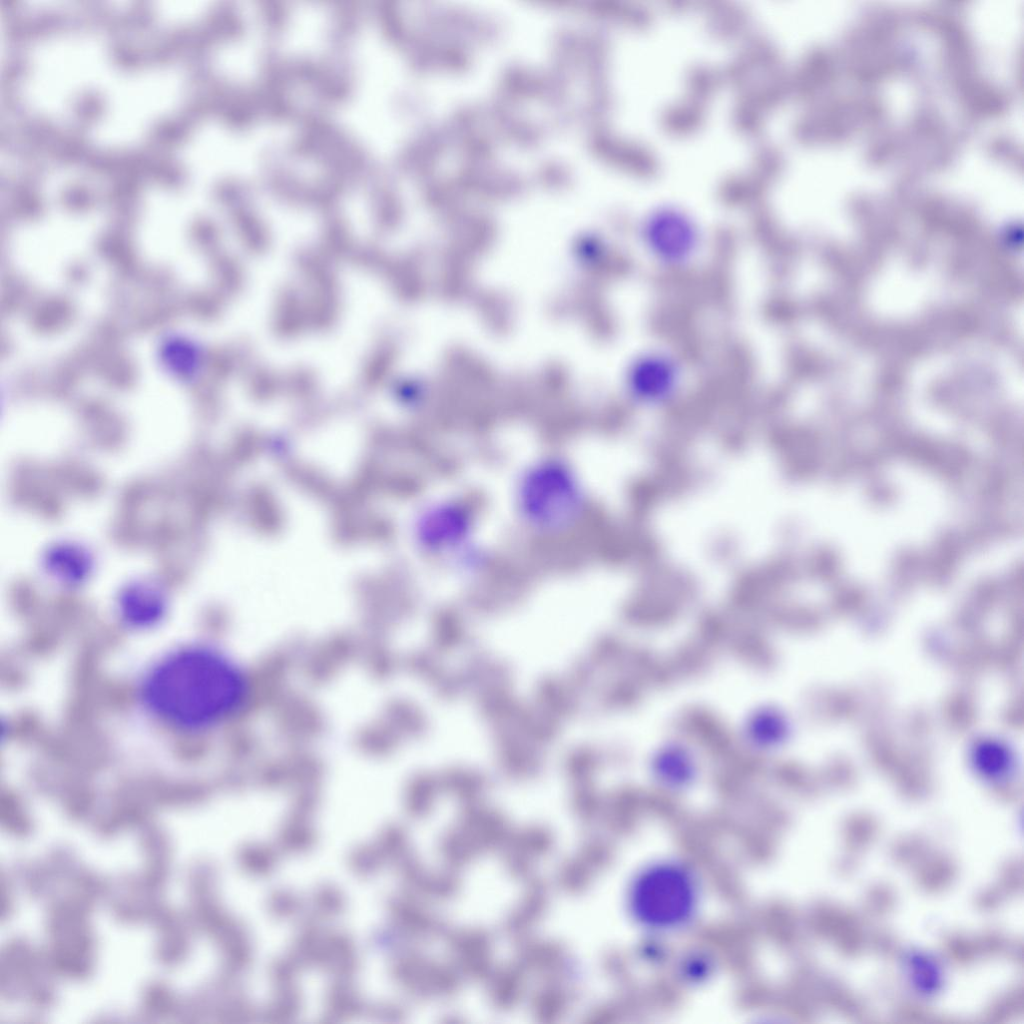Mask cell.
I'll return each instance as SVG.
<instances>
[{"instance_id":"obj_9","label":"cell","mask_w":1024,"mask_h":1024,"mask_svg":"<svg viewBox=\"0 0 1024 1024\" xmlns=\"http://www.w3.org/2000/svg\"><path fill=\"white\" fill-rule=\"evenodd\" d=\"M978 758L981 769L992 775L1001 773L1006 767L1007 757L999 747H981Z\"/></svg>"},{"instance_id":"obj_5","label":"cell","mask_w":1024,"mask_h":1024,"mask_svg":"<svg viewBox=\"0 0 1024 1024\" xmlns=\"http://www.w3.org/2000/svg\"><path fill=\"white\" fill-rule=\"evenodd\" d=\"M646 249L662 264L681 266L698 251L699 236L684 217L661 214L651 218L643 233Z\"/></svg>"},{"instance_id":"obj_8","label":"cell","mask_w":1024,"mask_h":1024,"mask_svg":"<svg viewBox=\"0 0 1024 1024\" xmlns=\"http://www.w3.org/2000/svg\"><path fill=\"white\" fill-rule=\"evenodd\" d=\"M746 732L754 746L773 749L785 741L789 726L785 716L776 707L763 706L747 719Z\"/></svg>"},{"instance_id":"obj_3","label":"cell","mask_w":1024,"mask_h":1024,"mask_svg":"<svg viewBox=\"0 0 1024 1024\" xmlns=\"http://www.w3.org/2000/svg\"><path fill=\"white\" fill-rule=\"evenodd\" d=\"M527 519L554 530L567 526L581 505L579 489L569 471L558 463H543L525 477L520 496Z\"/></svg>"},{"instance_id":"obj_2","label":"cell","mask_w":1024,"mask_h":1024,"mask_svg":"<svg viewBox=\"0 0 1024 1024\" xmlns=\"http://www.w3.org/2000/svg\"><path fill=\"white\" fill-rule=\"evenodd\" d=\"M629 898L632 913L641 925L669 931L692 918L698 887L689 868L674 861H660L639 872Z\"/></svg>"},{"instance_id":"obj_6","label":"cell","mask_w":1024,"mask_h":1024,"mask_svg":"<svg viewBox=\"0 0 1024 1024\" xmlns=\"http://www.w3.org/2000/svg\"><path fill=\"white\" fill-rule=\"evenodd\" d=\"M165 611L164 595L147 583L127 587L119 597V617L126 626L133 629L153 627L163 618Z\"/></svg>"},{"instance_id":"obj_1","label":"cell","mask_w":1024,"mask_h":1024,"mask_svg":"<svg viewBox=\"0 0 1024 1024\" xmlns=\"http://www.w3.org/2000/svg\"><path fill=\"white\" fill-rule=\"evenodd\" d=\"M253 694L244 665L210 644L177 648L147 670L139 685L145 710L182 732L217 729L240 716Z\"/></svg>"},{"instance_id":"obj_4","label":"cell","mask_w":1024,"mask_h":1024,"mask_svg":"<svg viewBox=\"0 0 1024 1024\" xmlns=\"http://www.w3.org/2000/svg\"><path fill=\"white\" fill-rule=\"evenodd\" d=\"M681 372L676 360L666 353H642L631 364L628 390L632 399L642 407L666 405L677 394Z\"/></svg>"},{"instance_id":"obj_7","label":"cell","mask_w":1024,"mask_h":1024,"mask_svg":"<svg viewBox=\"0 0 1024 1024\" xmlns=\"http://www.w3.org/2000/svg\"><path fill=\"white\" fill-rule=\"evenodd\" d=\"M651 772L661 785L678 790L689 787L695 781L698 767L688 748L680 744H666L654 754Z\"/></svg>"}]
</instances>
